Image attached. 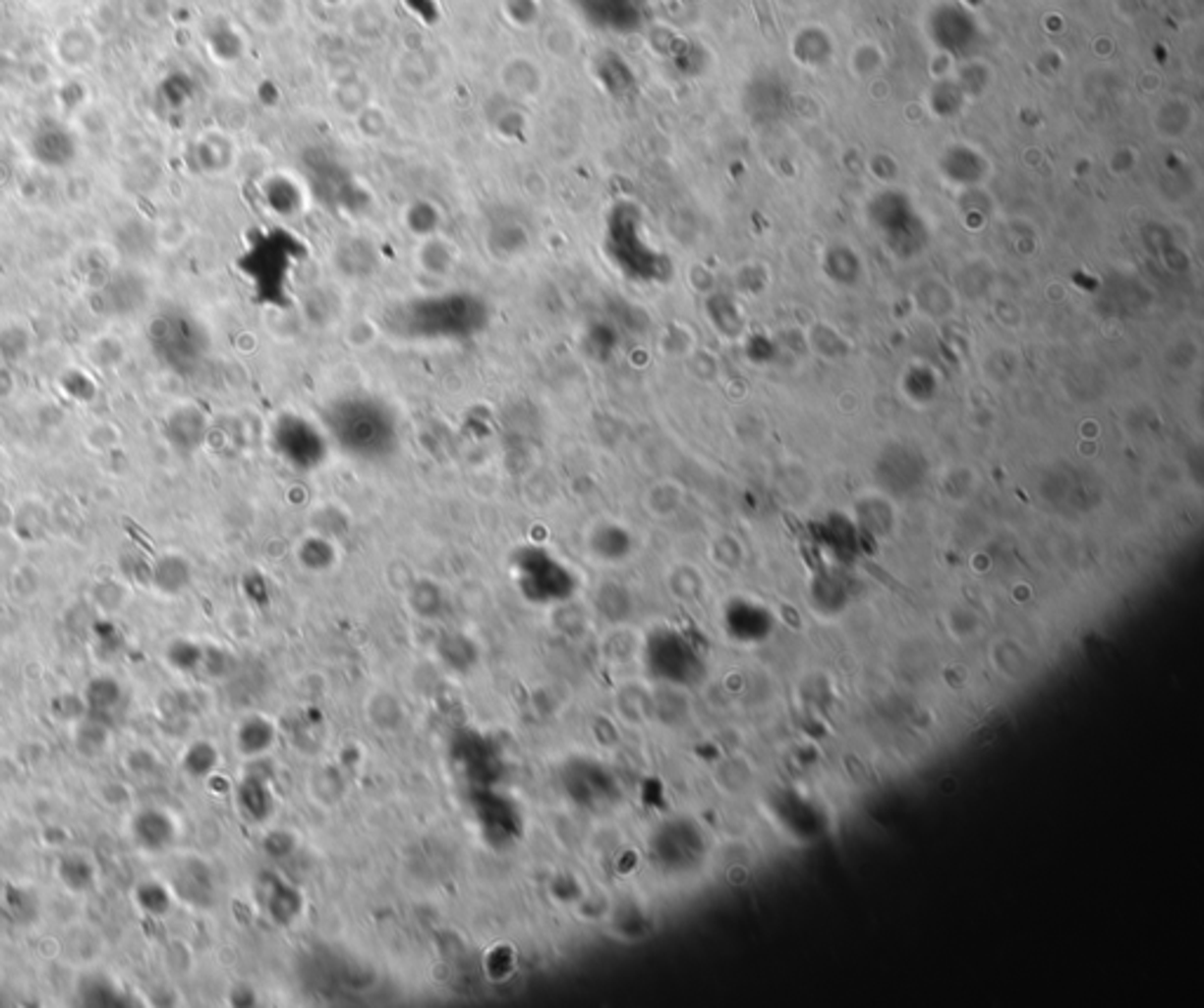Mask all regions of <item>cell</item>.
Listing matches in <instances>:
<instances>
[{"instance_id":"obj_1","label":"cell","mask_w":1204,"mask_h":1008,"mask_svg":"<svg viewBox=\"0 0 1204 1008\" xmlns=\"http://www.w3.org/2000/svg\"><path fill=\"white\" fill-rule=\"evenodd\" d=\"M329 445L358 461H383L403 440L400 414L381 395L349 391L329 400L320 417Z\"/></svg>"},{"instance_id":"obj_2","label":"cell","mask_w":1204,"mask_h":1008,"mask_svg":"<svg viewBox=\"0 0 1204 1008\" xmlns=\"http://www.w3.org/2000/svg\"><path fill=\"white\" fill-rule=\"evenodd\" d=\"M492 320V308L471 292H445L395 306L388 315L393 334L415 344H464Z\"/></svg>"},{"instance_id":"obj_3","label":"cell","mask_w":1204,"mask_h":1008,"mask_svg":"<svg viewBox=\"0 0 1204 1008\" xmlns=\"http://www.w3.org/2000/svg\"><path fill=\"white\" fill-rule=\"evenodd\" d=\"M271 447L287 466L314 471L327 459L329 437L322 423L311 421L304 414H283L275 419L271 428Z\"/></svg>"}]
</instances>
